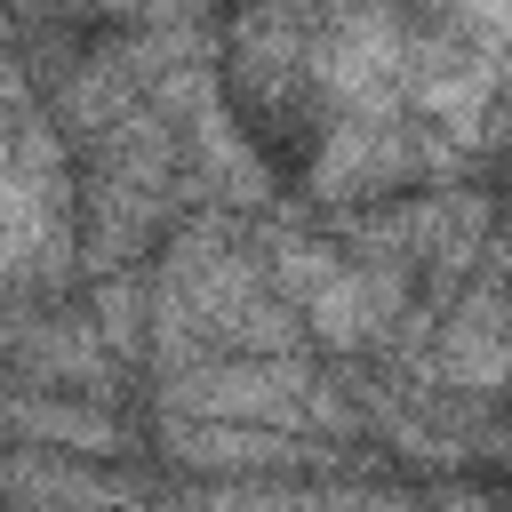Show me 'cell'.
Instances as JSON below:
<instances>
[{
    "instance_id": "cell-1",
    "label": "cell",
    "mask_w": 512,
    "mask_h": 512,
    "mask_svg": "<svg viewBox=\"0 0 512 512\" xmlns=\"http://www.w3.org/2000/svg\"><path fill=\"white\" fill-rule=\"evenodd\" d=\"M80 152H88V176H80V248H88V272H128L184 216L176 120L160 104H136L112 128H96Z\"/></svg>"
},
{
    "instance_id": "cell-2",
    "label": "cell",
    "mask_w": 512,
    "mask_h": 512,
    "mask_svg": "<svg viewBox=\"0 0 512 512\" xmlns=\"http://www.w3.org/2000/svg\"><path fill=\"white\" fill-rule=\"evenodd\" d=\"M160 416H216V424H272V432H328L352 440L360 408L320 360L304 352H200L184 368H160Z\"/></svg>"
},
{
    "instance_id": "cell-3",
    "label": "cell",
    "mask_w": 512,
    "mask_h": 512,
    "mask_svg": "<svg viewBox=\"0 0 512 512\" xmlns=\"http://www.w3.org/2000/svg\"><path fill=\"white\" fill-rule=\"evenodd\" d=\"M400 56H408V24L376 0H352L336 16L312 24V104L320 112H352V120H400Z\"/></svg>"
},
{
    "instance_id": "cell-4",
    "label": "cell",
    "mask_w": 512,
    "mask_h": 512,
    "mask_svg": "<svg viewBox=\"0 0 512 512\" xmlns=\"http://www.w3.org/2000/svg\"><path fill=\"white\" fill-rule=\"evenodd\" d=\"M304 192L320 208H368V200H400V192H424V128L400 112V120H352V112H328L312 160H304Z\"/></svg>"
},
{
    "instance_id": "cell-5",
    "label": "cell",
    "mask_w": 512,
    "mask_h": 512,
    "mask_svg": "<svg viewBox=\"0 0 512 512\" xmlns=\"http://www.w3.org/2000/svg\"><path fill=\"white\" fill-rule=\"evenodd\" d=\"M416 368H424L432 384L464 392V400H488V392L512 384V312H504V288H496L488 256H480V272L456 288V304H440L432 344H424Z\"/></svg>"
},
{
    "instance_id": "cell-6",
    "label": "cell",
    "mask_w": 512,
    "mask_h": 512,
    "mask_svg": "<svg viewBox=\"0 0 512 512\" xmlns=\"http://www.w3.org/2000/svg\"><path fill=\"white\" fill-rule=\"evenodd\" d=\"M400 216H408V264H416V280H424L416 304L440 312V304L480 272V256H488V240H496V200H488L480 184H424V192L400 200Z\"/></svg>"
},
{
    "instance_id": "cell-7",
    "label": "cell",
    "mask_w": 512,
    "mask_h": 512,
    "mask_svg": "<svg viewBox=\"0 0 512 512\" xmlns=\"http://www.w3.org/2000/svg\"><path fill=\"white\" fill-rule=\"evenodd\" d=\"M160 448H168V464L208 472V480H256V472L328 464V448H304L296 432H272V424H216V416H160Z\"/></svg>"
},
{
    "instance_id": "cell-8",
    "label": "cell",
    "mask_w": 512,
    "mask_h": 512,
    "mask_svg": "<svg viewBox=\"0 0 512 512\" xmlns=\"http://www.w3.org/2000/svg\"><path fill=\"white\" fill-rule=\"evenodd\" d=\"M8 352H16V368L32 376V384H48V392H104V376H112V344L96 336V320H80V312H40V320H24L16 336H8Z\"/></svg>"
},
{
    "instance_id": "cell-9",
    "label": "cell",
    "mask_w": 512,
    "mask_h": 512,
    "mask_svg": "<svg viewBox=\"0 0 512 512\" xmlns=\"http://www.w3.org/2000/svg\"><path fill=\"white\" fill-rule=\"evenodd\" d=\"M0 496L16 512H112V488L64 448H0Z\"/></svg>"
},
{
    "instance_id": "cell-10",
    "label": "cell",
    "mask_w": 512,
    "mask_h": 512,
    "mask_svg": "<svg viewBox=\"0 0 512 512\" xmlns=\"http://www.w3.org/2000/svg\"><path fill=\"white\" fill-rule=\"evenodd\" d=\"M96 336L112 344V360H136L144 352V288L128 272H96Z\"/></svg>"
},
{
    "instance_id": "cell-11",
    "label": "cell",
    "mask_w": 512,
    "mask_h": 512,
    "mask_svg": "<svg viewBox=\"0 0 512 512\" xmlns=\"http://www.w3.org/2000/svg\"><path fill=\"white\" fill-rule=\"evenodd\" d=\"M40 120V104H32V72L16 64V56H0V144L16 136V128H32Z\"/></svg>"
},
{
    "instance_id": "cell-12",
    "label": "cell",
    "mask_w": 512,
    "mask_h": 512,
    "mask_svg": "<svg viewBox=\"0 0 512 512\" xmlns=\"http://www.w3.org/2000/svg\"><path fill=\"white\" fill-rule=\"evenodd\" d=\"M464 16L480 32H496V40H512V0H464Z\"/></svg>"
},
{
    "instance_id": "cell-13",
    "label": "cell",
    "mask_w": 512,
    "mask_h": 512,
    "mask_svg": "<svg viewBox=\"0 0 512 512\" xmlns=\"http://www.w3.org/2000/svg\"><path fill=\"white\" fill-rule=\"evenodd\" d=\"M64 16H136V0H56Z\"/></svg>"
},
{
    "instance_id": "cell-14",
    "label": "cell",
    "mask_w": 512,
    "mask_h": 512,
    "mask_svg": "<svg viewBox=\"0 0 512 512\" xmlns=\"http://www.w3.org/2000/svg\"><path fill=\"white\" fill-rule=\"evenodd\" d=\"M480 448H488L496 464H512V416H504V424H488V432H480Z\"/></svg>"
}]
</instances>
